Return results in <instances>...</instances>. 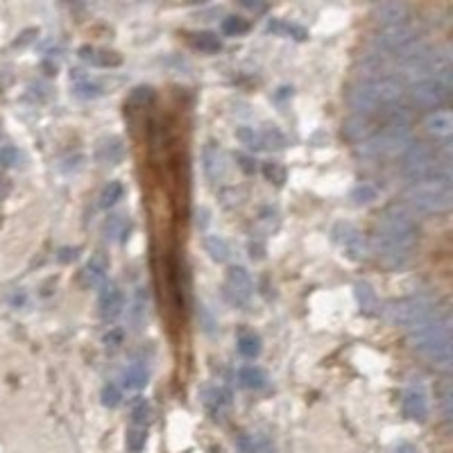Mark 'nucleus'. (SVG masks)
Wrapping results in <instances>:
<instances>
[{"label":"nucleus","mask_w":453,"mask_h":453,"mask_svg":"<svg viewBox=\"0 0 453 453\" xmlns=\"http://www.w3.org/2000/svg\"><path fill=\"white\" fill-rule=\"evenodd\" d=\"M227 293L234 304H245L252 295V279L250 272L240 265H234L227 272Z\"/></svg>","instance_id":"obj_10"},{"label":"nucleus","mask_w":453,"mask_h":453,"mask_svg":"<svg viewBox=\"0 0 453 453\" xmlns=\"http://www.w3.org/2000/svg\"><path fill=\"white\" fill-rule=\"evenodd\" d=\"M374 16L379 23H386V26H394V23H401L408 18V7L403 3H381L374 7Z\"/></svg>","instance_id":"obj_15"},{"label":"nucleus","mask_w":453,"mask_h":453,"mask_svg":"<svg viewBox=\"0 0 453 453\" xmlns=\"http://www.w3.org/2000/svg\"><path fill=\"white\" fill-rule=\"evenodd\" d=\"M75 257H77V250H68V247H66V250L60 252V261H64V263L73 261Z\"/></svg>","instance_id":"obj_41"},{"label":"nucleus","mask_w":453,"mask_h":453,"mask_svg":"<svg viewBox=\"0 0 453 453\" xmlns=\"http://www.w3.org/2000/svg\"><path fill=\"white\" fill-rule=\"evenodd\" d=\"M388 318L392 324H397V327L413 331L417 327H422V324L440 318V313L433 301H428L424 297H403V299L392 301L388 306Z\"/></svg>","instance_id":"obj_6"},{"label":"nucleus","mask_w":453,"mask_h":453,"mask_svg":"<svg viewBox=\"0 0 453 453\" xmlns=\"http://www.w3.org/2000/svg\"><path fill=\"white\" fill-rule=\"evenodd\" d=\"M107 272H109V259L104 257L102 252L93 254V257L89 259V263L84 265V270H82V284L86 288H96L104 281Z\"/></svg>","instance_id":"obj_13"},{"label":"nucleus","mask_w":453,"mask_h":453,"mask_svg":"<svg viewBox=\"0 0 453 453\" xmlns=\"http://www.w3.org/2000/svg\"><path fill=\"white\" fill-rule=\"evenodd\" d=\"M204 170H206L208 179H213V181H218L225 175V157L216 145H206V150H204Z\"/></svg>","instance_id":"obj_19"},{"label":"nucleus","mask_w":453,"mask_h":453,"mask_svg":"<svg viewBox=\"0 0 453 453\" xmlns=\"http://www.w3.org/2000/svg\"><path fill=\"white\" fill-rule=\"evenodd\" d=\"M98 306H100V315L104 320H116L123 313V306H125L123 290L116 284H107L102 288V293H100Z\"/></svg>","instance_id":"obj_11"},{"label":"nucleus","mask_w":453,"mask_h":453,"mask_svg":"<svg viewBox=\"0 0 453 453\" xmlns=\"http://www.w3.org/2000/svg\"><path fill=\"white\" fill-rule=\"evenodd\" d=\"M229 403H231V392L225 388H211L204 392V406L208 408V413L216 417L223 415L229 408Z\"/></svg>","instance_id":"obj_18"},{"label":"nucleus","mask_w":453,"mask_h":453,"mask_svg":"<svg viewBox=\"0 0 453 453\" xmlns=\"http://www.w3.org/2000/svg\"><path fill=\"white\" fill-rule=\"evenodd\" d=\"M147 369L141 365H130L123 371V383L127 390H141L147 386Z\"/></svg>","instance_id":"obj_22"},{"label":"nucleus","mask_w":453,"mask_h":453,"mask_svg":"<svg viewBox=\"0 0 453 453\" xmlns=\"http://www.w3.org/2000/svg\"><path fill=\"white\" fill-rule=\"evenodd\" d=\"M238 352L245 358H257L261 354V338L252 331L238 333Z\"/></svg>","instance_id":"obj_25"},{"label":"nucleus","mask_w":453,"mask_h":453,"mask_svg":"<svg viewBox=\"0 0 453 453\" xmlns=\"http://www.w3.org/2000/svg\"><path fill=\"white\" fill-rule=\"evenodd\" d=\"M333 238L340 245V250L345 252V257H349L352 261H361L365 257V240L361 236L354 225L349 223H340L333 229Z\"/></svg>","instance_id":"obj_9"},{"label":"nucleus","mask_w":453,"mask_h":453,"mask_svg":"<svg viewBox=\"0 0 453 453\" xmlns=\"http://www.w3.org/2000/svg\"><path fill=\"white\" fill-rule=\"evenodd\" d=\"M73 91H75L77 98H98V96H102V86L96 84V82H91V79H84V77L77 79Z\"/></svg>","instance_id":"obj_31"},{"label":"nucleus","mask_w":453,"mask_h":453,"mask_svg":"<svg viewBox=\"0 0 453 453\" xmlns=\"http://www.w3.org/2000/svg\"><path fill=\"white\" fill-rule=\"evenodd\" d=\"M417 240H420L417 220L406 206L394 204L379 220L376 236H374V252L379 261L390 265V268H401V265L413 257Z\"/></svg>","instance_id":"obj_1"},{"label":"nucleus","mask_w":453,"mask_h":453,"mask_svg":"<svg viewBox=\"0 0 453 453\" xmlns=\"http://www.w3.org/2000/svg\"><path fill=\"white\" fill-rule=\"evenodd\" d=\"M204 250H206L208 257H211L213 261H218V263H225L229 259V245H227V240L220 238V236H206L204 238Z\"/></svg>","instance_id":"obj_24"},{"label":"nucleus","mask_w":453,"mask_h":453,"mask_svg":"<svg viewBox=\"0 0 453 453\" xmlns=\"http://www.w3.org/2000/svg\"><path fill=\"white\" fill-rule=\"evenodd\" d=\"M102 406H107V408H116V406H121L123 401V392L121 388L116 386V383H107V386L102 388Z\"/></svg>","instance_id":"obj_33"},{"label":"nucleus","mask_w":453,"mask_h":453,"mask_svg":"<svg viewBox=\"0 0 453 453\" xmlns=\"http://www.w3.org/2000/svg\"><path fill=\"white\" fill-rule=\"evenodd\" d=\"M352 200L356 204H367L371 200H376V189H374V186H369V184L356 186V189L352 191Z\"/></svg>","instance_id":"obj_35"},{"label":"nucleus","mask_w":453,"mask_h":453,"mask_svg":"<svg viewBox=\"0 0 453 453\" xmlns=\"http://www.w3.org/2000/svg\"><path fill=\"white\" fill-rule=\"evenodd\" d=\"M424 127H426L428 134L440 136V138H449L451 132H453V116H451L449 109L433 111V113L424 121Z\"/></svg>","instance_id":"obj_14"},{"label":"nucleus","mask_w":453,"mask_h":453,"mask_svg":"<svg viewBox=\"0 0 453 453\" xmlns=\"http://www.w3.org/2000/svg\"><path fill=\"white\" fill-rule=\"evenodd\" d=\"M415 43H420V37H417V28L408 21L386 26L374 39L379 55H394V57H399L401 52L413 48Z\"/></svg>","instance_id":"obj_7"},{"label":"nucleus","mask_w":453,"mask_h":453,"mask_svg":"<svg viewBox=\"0 0 453 453\" xmlns=\"http://www.w3.org/2000/svg\"><path fill=\"white\" fill-rule=\"evenodd\" d=\"M191 43L195 45L200 52H218L220 48H223V41L218 39V34L213 32H200V34H193L191 37Z\"/></svg>","instance_id":"obj_26"},{"label":"nucleus","mask_w":453,"mask_h":453,"mask_svg":"<svg viewBox=\"0 0 453 453\" xmlns=\"http://www.w3.org/2000/svg\"><path fill=\"white\" fill-rule=\"evenodd\" d=\"M394 453H417V449L410 442H401L397 449H394Z\"/></svg>","instance_id":"obj_43"},{"label":"nucleus","mask_w":453,"mask_h":453,"mask_svg":"<svg viewBox=\"0 0 453 453\" xmlns=\"http://www.w3.org/2000/svg\"><path fill=\"white\" fill-rule=\"evenodd\" d=\"M408 340L415 352H420L433 367L449 371L451 369V333L447 318H435L408 331Z\"/></svg>","instance_id":"obj_2"},{"label":"nucleus","mask_w":453,"mask_h":453,"mask_svg":"<svg viewBox=\"0 0 453 453\" xmlns=\"http://www.w3.org/2000/svg\"><path fill=\"white\" fill-rule=\"evenodd\" d=\"M3 195H5V179L0 177V197H3Z\"/></svg>","instance_id":"obj_44"},{"label":"nucleus","mask_w":453,"mask_h":453,"mask_svg":"<svg viewBox=\"0 0 453 453\" xmlns=\"http://www.w3.org/2000/svg\"><path fill=\"white\" fill-rule=\"evenodd\" d=\"M145 442H147V428L145 426H132L130 431H127V437H125L127 451L141 453L145 449Z\"/></svg>","instance_id":"obj_28"},{"label":"nucleus","mask_w":453,"mask_h":453,"mask_svg":"<svg viewBox=\"0 0 453 453\" xmlns=\"http://www.w3.org/2000/svg\"><path fill=\"white\" fill-rule=\"evenodd\" d=\"M406 202L420 213H442L449 211L453 202L451 177H433L420 184H413L406 193Z\"/></svg>","instance_id":"obj_5"},{"label":"nucleus","mask_w":453,"mask_h":453,"mask_svg":"<svg viewBox=\"0 0 453 453\" xmlns=\"http://www.w3.org/2000/svg\"><path fill=\"white\" fill-rule=\"evenodd\" d=\"M401 410L403 415L408 417L413 422H424L428 417V399L422 390L410 388L403 392V399H401Z\"/></svg>","instance_id":"obj_12"},{"label":"nucleus","mask_w":453,"mask_h":453,"mask_svg":"<svg viewBox=\"0 0 453 453\" xmlns=\"http://www.w3.org/2000/svg\"><path fill=\"white\" fill-rule=\"evenodd\" d=\"M152 98H155V91L150 89V86H138V89H134V93H132V100L141 102V104L150 102Z\"/></svg>","instance_id":"obj_40"},{"label":"nucleus","mask_w":453,"mask_h":453,"mask_svg":"<svg viewBox=\"0 0 453 453\" xmlns=\"http://www.w3.org/2000/svg\"><path fill=\"white\" fill-rule=\"evenodd\" d=\"M238 161H240V168H242V170H245V172H254L252 159H247V157H242V155H238Z\"/></svg>","instance_id":"obj_42"},{"label":"nucleus","mask_w":453,"mask_h":453,"mask_svg":"<svg viewBox=\"0 0 453 453\" xmlns=\"http://www.w3.org/2000/svg\"><path fill=\"white\" fill-rule=\"evenodd\" d=\"M236 138L245 145L247 150H254V152H259V150L265 147V141H263V134L257 132L254 127H238L236 130Z\"/></svg>","instance_id":"obj_27"},{"label":"nucleus","mask_w":453,"mask_h":453,"mask_svg":"<svg viewBox=\"0 0 453 453\" xmlns=\"http://www.w3.org/2000/svg\"><path fill=\"white\" fill-rule=\"evenodd\" d=\"M125 195V186L121 181H109L107 186L102 189V195H100V206L109 208L113 206L116 202H121Z\"/></svg>","instance_id":"obj_29"},{"label":"nucleus","mask_w":453,"mask_h":453,"mask_svg":"<svg viewBox=\"0 0 453 453\" xmlns=\"http://www.w3.org/2000/svg\"><path fill=\"white\" fill-rule=\"evenodd\" d=\"M399 100H401V84L390 77L367 79V82L358 84L349 93V107L354 116H361V118H367V116L383 109H394V104Z\"/></svg>","instance_id":"obj_3"},{"label":"nucleus","mask_w":453,"mask_h":453,"mask_svg":"<svg viewBox=\"0 0 453 453\" xmlns=\"http://www.w3.org/2000/svg\"><path fill=\"white\" fill-rule=\"evenodd\" d=\"M345 134L352 138V141H365V136L369 134V127H367V118H361V116H354V118L347 121L345 125Z\"/></svg>","instance_id":"obj_30"},{"label":"nucleus","mask_w":453,"mask_h":453,"mask_svg":"<svg viewBox=\"0 0 453 453\" xmlns=\"http://www.w3.org/2000/svg\"><path fill=\"white\" fill-rule=\"evenodd\" d=\"M413 145V132L408 127V116L394 109L386 130L361 141V152L365 157H397Z\"/></svg>","instance_id":"obj_4"},{"label":"nucleus","mask_w":453,"mask_h":453,"mask_svg":"<svg viewBox=\"0 0 453 453\" xmlns=\"http://www.w3.org/2000/svg\"><path fill=\"white\" fill-rule=\"evenodd\" d=\"M238 381H240V386L247 388V390H261L268 379H265V371L261 367L247 365L238 371Z\"/></svg>","instance_id":"obj_20"},{"label":"nucleus","mask_w":453,"mask_h":453,"mask_svg":"<svg viewBox=\"0 0 453 453\" xmlns=\"http://www.w3.org/2000/svg\"><path fill=\"white\" fill-rule=\"evenodd\" d=\"M79 57H82L84 62L93 64V66H118L121 64V57L116 52H109V50H98V48H91V45H82V48L77 50Z\"/></svg>","instance_id":"obj_17"},{"label":"nucleus","mask_w":453,"mask_h":453,"mask_svg":"<svg viewBox=\"0 0 453 453\" xmlns=\"http://www.w3.org/2000/svg\"><path fill=\"white\" fill-rule=\"evenodd\" d=\"M263 175L268 181L276 184V186H284L286 181V168L281 164H276V161H268V164H263Z\"/></svg>","instance_id":"obj_32"},{"label":"nucleus","mask_w":453,"mask_h":453,"mask_svg":"<svg viewBox=\"0 0 453 453\" xmlns=\"http://www.w3.org/2000/svg\"><path fill=\"white\" fill-rule=\"evenodd\" d=\"M123 157H125V147L121 138H107V141L98 147V155H96V159L102 166H118Z\"/></svg>","instance_id":"obj_16"},{"label":"nucleus","mask_w":453,"mask_h":453,"mask_svg":"<svg viewBox=\"0 0 453 453\" xmlns=\"http://www.w3.org/2000/svg\"><path fill=\"white\" fill-rule=\"evenodd\" d=\"M123 342H125L123 329H109V333L104 335V345H107V349H118Z\"/></svg>","instance_id":"obj_37"},{"label":"nucleus","mask_w":453,"mask_h":453,"mask_svg":"<svg viewBox=\"0 0 453 453\" xmlns=\"http://www.w3.org/2000/svg\"><path fill=\"white\" fill-rule=\"evenodd\" d=\"M147 420H150V403L138 397L132 406V422L134 426H145Z\"/></svg>","instance_id":"obj_34"},{"label":"nucleus","mask_w":453,"mask_h":453,"mask_svg":"<svg viewBox=\"0 0 453 453\" xmlns=\"http://www.w3.org/2000/svg\"><path fill=\"white\" fill-rule=\"evenodd\" d=\"M18 159H21V155L16 152L14 147H5V150H0V164H5V166H16V164H18Z\"/></svg>","instance_id":"obj_39"},{"label":"nucleus","mask_w":453,"mask_h":453,"mask_svg":"<svg viewBox=\"0 0 453 453\" xmlns=\"http://www.w3.org/2000/svg\"><path fill=\"white\" fill-rule=\"evenodd\" d=\"M130 320L134 324V329H143V324L147 322V293L145 290H138L136 293L132 311H130Z\"/></svg>","instance_id":"obj_23"},{"label":"nucleus","mask_w":453,"mask_h":453,"mask_svg":"<svg viewBox=\"0 0 453 453\" xmlns=\"http://www.w3.org/2000/svg\"><path fill=\"white\" fill-rule=\"evenodd\" d=\"M107 234H111V236H121V234H125V229H127V223L123 220V216H111L109 220H107Z\"/></svg>","instance_id":"obj_38"},{"label":"nucleus","mask_w":453,"mask_h":453,"mask_svg":"<svg viewBox=\"0 0 453 453\" xmlns=\"http://www.w3.org/2000/svg\"><path fill=\"white\" fill-rule=\"evenodd\" d=\"M449 96H451V73L428 77L410 86V100L417 107H424V109L440 107V104H444L449 100Z\"/></svg>","instance_id":"obj_8"},{"label":"nucleus","mask_w":453,"mask_h":453,"mask_svg":"<svg viewBox=\"0 0 453 453\" xmlns=\"http://www.w3.org/2000/svg\"><path fill=\"white\" fill-rule=\"evenodd\" d=\"M356 299H358V304H361V311L365 313H376L379 308V297L374 293V288H371L369 284L361 281V284H356Z\"/></svg>","instance_id":"obj_21"},{"label":"nucleus","mask_w":453,"mask_h":453,"mask_svg":"<svg viewBox=\"0 0 453 453\" xmlns=\"http://www.w3.org/2000/svg\"><path fill=\"white\" fill-rule=\"evenodd\" d=\"M223 32L229 34V37H238V34L247 32V23L238 16H229L223 21Z\"/></svg>","instance_id":"obj_36"}]
</instances>
